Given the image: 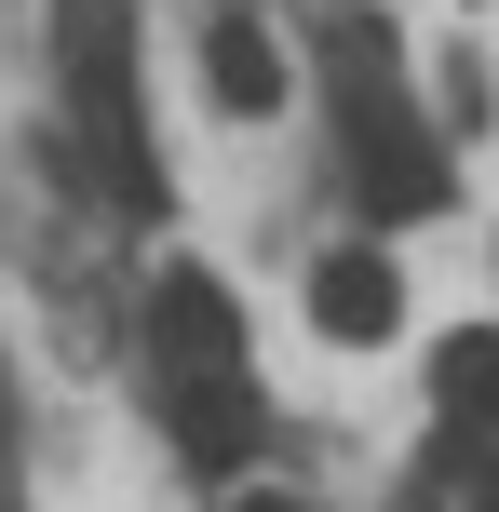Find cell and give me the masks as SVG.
Wrapping results in <instances>:
<instances>
[{"mask_svg": "<svg viewBox=\"0 0 499 512\" xmlns=\"http://www.w3.org/2000/svg\"><path fill=\"white\" fill-rule=\"evenodd\" d=\"M446 405L499 432V337H459V351H446Z\"/></svg>", "mask_w": 499, "mask_h": 512, "instance_id": "52a82bcc", "label": "cell"}, {"mask_svg": "<svg viewBox=\"0 0 499 512\" xmlns=\"http://www.w3.org/2000/svg\"><path fill=\"white\" fill-rule=\"evenodd\" d=\"M351 189H365V216H432L446 203V149L405 122H351Z\"/></svg>", "mask_w": 499, "mask_h": 512, "instance_id": "277c9868", "label": "cell"}, {"mask_svg": "<svg viewBox=\"0 0 499 512\" xmlns=\"http://www.w3.org/2000/svg\"><path fill=\"white\" fill-rule=\"evenodd\" d=\"M311 324L338 337V351H378V337L405 324V283H392V256H378V243H338V256L311 270Z\"/></svg>", "mask_w": 499, "mask_h": 512, "instance_id": "3957f363", "label": "cell"}, {"mask_svg": "<svg viewBox=\"0 0 499 512\" xmlns=\"http://www.w3.org/2000/svg\"><path fill=\"white\" fill-rule=\"evenodd\" d=\"M203 81H216L230 122H270V108H284V54H270V27H257V14H216V27H203Z\"/></svg>", "mask_w": 499, "mask_h": 512, "instance_id": "8992f818", "label": "cell"}, {"mask_svg": "<svg viewBox=\"0 0 499 512\" xmlns=\"http://www.w3.org/2000/svg\"><path fill=\"white\" fill-rule=\"evenodd\" d=\"M54 54H68V95H81V149L122 203L162 216V162H149V108H135V14L122 0H54Z\"/></svg>", "mask_w": 499, "mask_h": 512, "instance_id": "6da1fadb", "label": "cell"}, {"mask_svg": "<svg viewBox=\"0 0 499 512\" xmlns=\"http://www.w3.org/2000/svg\"><path fill=\"white\" fill-rule=\"evenodd\" d=\"M149 337H162V378H230V364H243V310H230L216 270H162Z\"/></svg>", "mask_w": 499, "mask_h": 512, "instance_id": "7a4b0ae2", "label": "cell"}, {"mask_svg": "<svg viewBox=\"0 0 499 512\" xmlns=\"http://www.w3.org/2000/svg\"><path fill=\"white\" fill-rule=\"evenodd\" d=\"M243 512H297V499H284V486H257V499H243Z\"/></svg>", "mask_w": 499, "mask_h": 512, "instance_id": "ba28073f", "label": "cell"}, {"mask_svg": "<svg viewBox=\"0 0 499 512\" xmlns=\"http://www.w3.org/2000/svg\"><path fill=\"white\" fill-rule=\"evenodd\" d=\"M162 418H176L189 472H243V459H257V391H243V378H176Z\"/></svg>", "mask_w": 499, "mask_h": 512, "instance_id": "5b68a950", "label": "cell"}]
</instances>
